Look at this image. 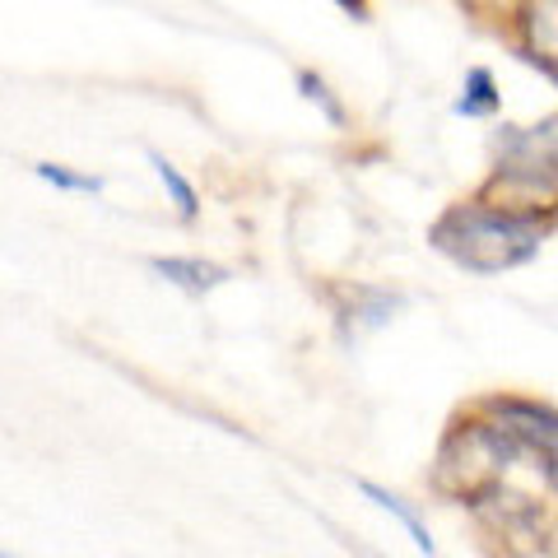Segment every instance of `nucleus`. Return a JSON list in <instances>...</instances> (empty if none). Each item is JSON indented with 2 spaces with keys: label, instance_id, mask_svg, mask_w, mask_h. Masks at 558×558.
Returning a JSON list of instances; mask_svg holds the SVG:
<instances>
[{
  "label": "nucleus",
  "instance_id": "obj_1",
  "mask_svg": "<svg viewBox=\"0 0 558 558\" xmlns=\"http://www.w3.org/2000/svg\"><path fill=\"white\" fill-rule=\"evenodd\" d=\"M554 229H558L554 215L502 205V201H488L475 191V196H465V201H451L442 215L428 223V247L465 275L494 279V275L531 266V260L545 252Z\"/></svg>",
  "mask_w": 558,
  "mask_h": 558
},
{
  "label": "nucleus",
  "instance_id": "obj_2",
  "mask_svg": "<svg viewBox=\"0 0 558 558\" xmlns=\"http://www.w3.org/2000/svg\"><path fill=\"white\" fill-rule=\"evenodd\" d=\"M494 159L480 182V196L539 209L558 219V108L535 121H502L488 140Z\"/></svg>",
  "mask_w": 558,
  "mask_h": 558
},
{
  "label": "nucleus",
  "instance_id": "obj_3",
  "mask_svg": "<svg viewBox=\"0 0 558 558\" xmlns=\"http://www.w3.org/2000/svg\"><path fill=\"white\" fill-rule=\"evenodd\" d=\"M526 465V447H521L498 418H488L480 405H465L447 424L438 457H433V488L451 502L475 498L480 488L512 480V470Z\"/></svg>",
  "mask_w": 558,
  "mask_h": 558
},
{
  "label": "nucleus",
  "instance_id": "obj_4",
  "mask_svg": "<svg viewBox=\"0 0 558 558\" xmlns=\"http://www.w3.org/2000/svg\"><path fill=\"white\" fill-rule=\"evenodd\" d=\"M461 508L475 517V526L488 539H498V545H508V549L535 554V549H549V539H558V512L549 502H539L535 494H521L512 480L480 488Z\"/></svg>",
  "mask_w": 558,
  "mask_h": 558
},
{
  "label": "nucleus",
  "instance_id": "obj_5",
  "mask_svg": "<svg viewBox=\"0 0 558 558\" xmlns=\"http://www.w3.org/2000/svg\"><path fill=\"white\" fill-rule=\"evenodd\" d=\"M475 405L526 447V470L539 480L545 498L558 502V405L521 391H488Z\"/></svg>",
  "mask_w": 558,
  "mask_h": 558
},
{
  "label": "nucleus",
  "instance_id": "obj_6",
  "mask_svg": "<svg viewBox=\"0 0 558 558\" xmlns=\"http://www.w3.org/2000/svg\"><path fill=\"white\" fill-rule=\"evenodd\" d=\"M498 24L512 57L558 89V0H517Z\"/></svg>",
  "mask_w": 558,
  "mask_h": 558
},
{
  "label": "nucleus",
  "instance_id": "obj_7",
  "mask_svg": "<svg viewBox=\"0 0 558 558\" xmlns=\"http://www.w3.org/2000/svg\"><path fill=\"white\" fill-rule=\"evenodd\" d=\"M405 312V293L387 284H344L336 289V340L344 349H359L368 336L387 330Z\"/></svg>",
  "mask_w": 558,
  "mask_h": 558
},
{
  "label": "nucleus",
  "instance_id": "obj_8",
  "mask_svg": "<svg viewBox=\"0 0 558 558\" xmlns=\"http://www.w3.org/2000/svg\"><path fill=\"white\" fill-rule=\"evenodd\" d=\"M149 275H159L163 284L186 293V299H205V293H215L233 279L229 266H219V260H209V256H186V252L149 256Z\"/></svg>",
  "mask_w": 558,
  "mask_h": 558
},
{
  "label": "nucleus",
  "instance_id": "obj_9",
  "mask_svg": "<svg viewBox=\"0 0 558 558\" xmlns=\"http://www.w3.org/2000/svg\"><path fill=\"white\" fill-rule=\"evenodd\" d=\"M359 494L368 498L377 512H387L396 526L410 535V545H414L418 554H424V558H438V539H433V531L424 526V517H418L414 502H405L400 494H391V488H387V484H377V480H359Z\"/></svg>",
  "mask_w": 558,
  "mask_h": 558
},
{
  "label": "nucleus",
  "instance_id": "obj_10",
  "mask_svg": "<svg viewBox=\"0 0 558 558\" xmlns=\"http://www.w3.org/2000/svg\"><path fill=\"white\" fill-rule=\"evenodd\" d=\"M502 112V84L494 65H470L461 75V94L451 98V117L461 121H498Z\"/></svg>",
  "mask_w": 558,
  "mask_h": 558
},
{
  "label": "nucleus",
  "instance_id": "obj_11",
  "mask_svg": "<svg viewBox=\"0 0 558 558\" xmlns=\"http://www.w3.org/2000/svg\"><path fill=\"white\" fill-rule=\"evenodd\" d=\"M145 159H149V168H154V182L163 186V196H168V205H172V215H178L182 223H196V219H201V191H196V182H191L186 172L172 163L163 149H149Z\"/></svg>",
  "mask_w": 558,
  "mask_h": 558
},
{
  "label": "nucleus",
  "instance_id": "obj_12",
  "mask_svg": "<svg viewBox=\"0 0 558 558\" xmlns=\"http://www.w3.org/2000/svg\"><path fill=\"white\" fill-rule=\"evenodd\" d=\"M293 89H299V98L303 102H312V108L322 112V121L330 131H349V108H344V98L330 89V80L322 75V70H312V65H303L299 75H293Z\"/></svg>",
  "mask_w": 558,
  "mask_h": 558
},
{
  "label": "nucleus",
  "instance_id": "obj_13",
  "mask_svg": "<svg viewBox=\"0 0 558 558\" xmlns=\"http://www.w3.org/2000/svg\"><path fill=\"white\" fill-rule=\"evenodd\" d=\"M33 178L47 182L51 191H65V196H89V201H98L102 191H108V182H102L98 172H80V168H70V163H51V159L33 163Z\"/></svg>",
  "mask_w": 558,
  "mask_h": 558
},
{
  "label": "nucleus",
  "instance_id": "obj_14",
  "mask_svg": "<svg viewBox=\"0 0 558 558\" xmlns=\"http://www.w3.org/2000/svg\"><path fill=\"white\" fill-rule=\"evenodd\" d=\"M330 5L344 10L354 24H368V20H373V5H368V0H330Z\"/></svg>",
  "mask_w": 558,
  "mask_h": 558
},
{
  "label": "nucleus",
  "instance_id": "obj_15",
  "mask_svg": "<svg viewBox=\"0 0 558 558\" xmlns=\"http://www.w3.org/2000/svg\"><path fill=\"white\" fill-rule=\"evenodd\" d=\"M470 10H480V14H494V20H502V14H508L517 0H465Z\"/></svg>",
  "mask_w": 558,
  "mask_h": 558
},
{
  "label": "nucleus",
  "instance_id": "obj_16",
  "mask_svg": "<svg viewBox=\"0 0 558 558\" xmlns=\"http://www.w3.org/2000/svg\"><path fill=\"white\" fill-rule=\"evenodd\" d=\"M5 558H14V554H5Z\"/></svg>",
  "mask_w": 558,
  "mask_h": 558
}]
</instances>
